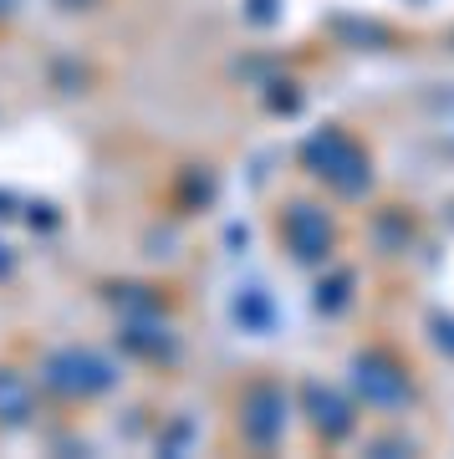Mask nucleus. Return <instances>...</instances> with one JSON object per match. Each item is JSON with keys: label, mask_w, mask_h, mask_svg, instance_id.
Instances as JSON below:
<instances>
[{"label": "nucleus", "mask_w": 454, "mask_h": 459, "mask_svg": "<svg viewBox=\"0 0 454 459\" xmlns=\"http://www.w3.org/2000/svg\"><path fill=\"white\" fill-rule=\"evenodd\" d=\"M47 377L72 398H87V394L113 388V368H108L98 352H87V347H66V352H57V358L47 362Z\"/></svg>", "instance_id": "nucleus-1"}, {"label": "nucleus", "mask_w": 454, "mask_h": 459, "mask_svg": "<svg viewBox=\"0 0 454 459\" xmlns=\"http://www.w3.org/2000/svg\"><path fill=\"white\" fill-rule=\"evenodd\" d=\"M0 419H5V424L31 419V394H26V383H21L16 373H0Z\"/></svg>", "instance_id": "nucleus-2"}, {"label": "nucleus", "mask_w": 454, "mask_h": 459, "mask_svg": "<svg viewBox=\"0 0 454 459\" xmlns=\"http://www.w3.org/2000/svg\"><path fill=\"white\" fill-rule=\"evenodd\" d=\"M62 5H92V0H62Z\"/></svg>", "instance_id": "nucleus-3"}, {"label": "nucleus", "mask_w": 454, "mask_h": 459, "mask_svg": "<svg viewBox=\"0 0 454 459\" xmlns=\"http://www.w3.org/2000/svg\"><path fill=\"white\" fill-rule=\"evenodd\" d=\"M5 11H11V0H0V16H5Z\"/></svg>", "instance_id": "nucleus-4"}]
</instances>
